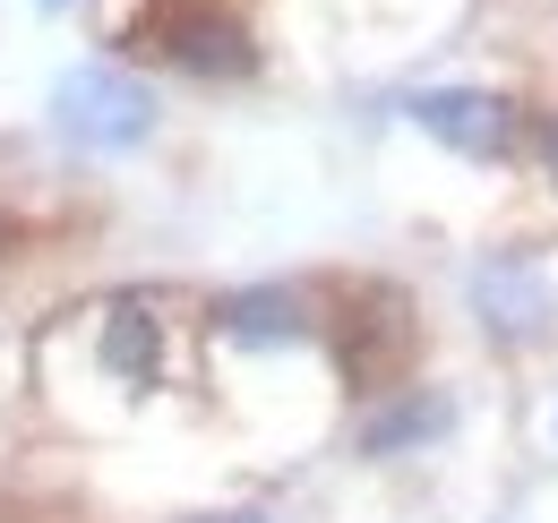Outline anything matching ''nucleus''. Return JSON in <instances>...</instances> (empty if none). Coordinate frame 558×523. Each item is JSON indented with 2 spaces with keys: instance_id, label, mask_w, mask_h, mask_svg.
Here are the masks:
<instances>
[{
  "instance_id": "f257e3e1",
  "label": "nucleus",
  "mask_w": 558,
  "mask_h": 523,
  "mask_svg": "<svg viewBox=\"0 0 558 523\" xmlns=\"http://www.w3.org/2000/svg\"><path fill=\"white\" fill-rule=\"evenodd\" d=\"M17 369H26V403L70 438L138 429L207 394L198 301H181L172 283H104L26 335Z\"/></svg>"
},
{
  "instance_id": "f03ea898",
  "label": "nucleus",
  "mask_w": 558,
  "mask_h": 523,
  "mask_svg": "<svg viewBox=\"0 0 558 523\" xmlns=\"http://www.w3.org/2000/svg\"><path fill=\"white\" fill-rule=\"evenodd\" d=\"M44 130L61 155L77 163H130L163 137V86L138 61H112V52H86L44 86Z\"/></svg>"
},
{
  "instance_id": "7ed1b4c3",
  "label": "nucleus",
  "mask_w": 558,
  "mask_h": 523,
  "mask_svg": "<svg viewBox=\"0 0 558 523\" xmlns=\"http://www.w3.org/2000/svg\"><path fill=\"white\" fill-rule=\"evenodd\" d=\"M421 301L404 283H387V275H344V283H327V369H336V394L352 403H369L378 387H396V378H413L421 369Z\"/></svg>"
},
{
  "instance_id": "20e7f679",
  "label": "nucleus",
  "mask_w": 558,
  "mask_h": 523,
  "mask_svg": "<svg viewBox=\"0 0 558 523\" xmlns=\"http://www.w3.org/2000/svg\"><path fill=\"white\" fill-rule=\"evenodd\" d=\"M130 44L163 77L207 86V95H232V86H258L267 77V35H258V17L241 0H146Z\"/></svg>"
},
{
  "instance_id": "39448f33",
  "label": "nucleus",
  "mask_w": 558,
  "mask_h": 523,
  "mask_svg": "<svg viewBox=\"0 0 558 523\" xmlns=\"http://www.w3.org/2000/svg\"><path fill=\"white\" fill-rule=\"evenodd\" d=\"M464 318L498 361H533L558 343V258L542 241H489L464 258Z\"/></svg>"
},
{
  "instance_id": "423d86ee",
  "label": "nucleus",
  "mask_w": 558,
  "mask_h": 523,
  "mask_svg": "<svg viewBox=\"0 0 558 523\" xmlns=\"http://www.w3.org/2000/svg\"><path fill=\"white\" fill-rule=\"evenodd\" d=\"M464 421H473L464 387L438 378V369H413V378H396V387H378L369 403L344 412V455L361 472H421V463L456 455Z\"/></svg>"
},
{
  "instance_id": "0eeeda50",
  "label": "nucleus",
  "mask_w": 558,
  "mask_h": 523,
  "mask_svg": "<svg viewBox=\"0 0 558 523\" xmlns=\"http://www.w3.org/2000/svg\"><path fill=\"white\" fill-rule=\"evenodd\" d=\"M387 112L473 172H515V155H524V95L489 86V77H429V86H404Z\"/></svg>"
},
{
  "instance_id": "6e6552de",
  "label": "nucleus",
  "mask_w": 558,
  "mask_h": 523,
  "mask_svg": "<svg viewBox=\"0 0 558 523\" xmlns=\"http://www.w3.org/2000/svg\"><path fill=\"white\" fill-rule=\"evenodd\" d=\"M515 163H524V181L558 206V95L524 104V155H515Z\"/></svg>"
},
{
  "instance_id": "1a4fd4ad",
  "label": "nucleus",
  "mask_w": 558,
  "mask_h": 523,
  "mask_svg": "<svg viewBox=\"0 0 558 523\" xmlns=\"http://www.w3.org/2000/svg\"><path fill=\"white\" fill-rule=\"evenodd\" d=\"M163 523H283V507L276 498H215V507H181Z\"/></svg>"
},
{
  "instance_id": "9d476101",
  "label": "nucleus",
  "mask_w": 558,
  "mask_h": 523,
  "mask_svg": "<svg viewBox=\"0 0 558 523\" xmlns=\"http://www.w3.org/2000/svg\"><path fill=\"white\" fill-rule=\"evenodd\" d=\"M26 9H35V17H77L86 0H26Z\"/></svg>"
},
{
  "instance_id": "9b49d317",
  "label": "nucleus",
  "mask_w": 558,
  "mask_h": 523,
  "mask_svg": "<svg viewBox=\"0 0 558 523\" xmlns=\"http://www.w3.org/2000/svg\"><path fill=\"white\" fill-rule=\"evenodd\" d=\"M542 438H550V455H558V387H550V403H542Z\"/></svg>"
}]
</instances>
